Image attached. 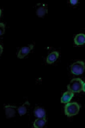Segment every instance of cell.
<instances>
[{
  "mask_svg": "<svg viewBox=\"0 0 85 128\" xmlns=\"http://www.w3.org/2000/svg\"><path fill=\"white\" fill-rule=\"evenodd\" d=\"M84 83L83 80L80 78H74L67 85V90L74 93H79L83 91Z\"/></svg>",
  "mask_w": 85,
  "mask_h": 128,
  "instance_id": "6da1fadb",
  "label": "cell"
},
{
  "mask_svg": "<svg viewBox=\"0 0 85 128\" xmlns=\"http://www.w3.org/2000/svg\"><path fill=\"white\" fill-rule=\"evenodd\" d=\"M80 109V105L77 102H68L65 106V114L68 117H72L77 115Z\"/></svg>",
  "mask_w": 85,
  "mask_h": 128,
  "instance_id": "7a4b0ae2",
  "label": "cell"
},
{
  "mask_svg": "<svg viewBox=\"0 0 85 128\" xmlns=\"http://www.w3.org/2000/svg\"><path fill=\"white\" fill-rule=\"evenodd\" d=\"M85 69V62L83 61H77L74 62L71 67V72L76 75L83 74Z\"/></svg>",
  "mask_w": 85,
  "mask_h": 128,
  "instance_id": "3957f363",
  "label": "cell"
},
{
  "mask_svg": "<svg viewBox=\"0 0 85 128\" xmlns=\"http://www.w3.org/2000/svg\"><path fill=\"white\" fill-rule=\"evenodd\" d=\"M34 45L33 44H29L27 46H23L19 50L17 54V58L20 59L24 58L30 53L33 49Z\"/></svg>",
  "mask_w": 85,
  "mask_h": 128,
  "instance_id": "277c9868",
  "label": "cell"
},
{
  "mask_svg": "<svg viewBox=\"0 0 85 128\" xmlns=\"http://www.w3.org/2000/svg\"><path fill=\"white\" fill-rule=\"evenodd\" d=\"M5 112V115L7 118H11L14 117L15 116L16 110L18 108L14 105H5L4 107Z\"/></svg>",
  "mask_w": 85,
  "mask_h": 128,
  "instance_id": "5b68a950",
  "label": "cell"
},
{
  "mask_svg": "<svg viewBox=\"0 0 85 128\" xmlns=\"http://www.w3.org/2000/svg\"><path fill=\"white\" fill-rule=\"evenodd\" d=\"M47 13L48 8L46 4L41 3L38 4V8L36 9V14L39 18H43Z\"/></svg>",
  "mask_w": 85,
  "mask_h": 128,
  "instance_id": "8992f818",
  "label": "cell"
},
{
  "mask_svg": "<svg viewBox=\"0 0 85 128\" xmlns=\"http://www.w3.org/2000/svg\"><path fill=\"white\" fill-rule=\"evenodd\" d=\"M74 93L70 91H67V92L63 93L61 98V102L62 104H66L70 102L72 100V98L74 97Z\"/></svg>",
  "mask_w": 85,
  "mask_h": 128,
  "instance_id": "52a82bcc",
  "label": "cell"
},
{
  "mask_svg": "<svg viewBox=\"0 0 85 128\" xmlns=\"http://www.w3.org/2000/svg\"><path fill=\"white\" fill-rule=\"evenodd\" d=\"M59 56V52L57 51L52 52L47 56L46 58V62L48 64H51L56 61Z\"/></svg>",
  "mask_w": 85,
  "mask_h": 128,
  "instance_id": "ba28073f",
  "label": "cell"
},
{
  "mask_svg": "<svg viewBox=\"0 0 85 128\" xmlns=\"http://www.w3.org/2000/svg\"><path fill=\"white\" fill-rule=\"evenodd\" d=\"M74 44L77 46L83 45L85 44V34H80L75 36L74 39Z\"/></svg>",
  "mask_w": 85,
  "mask_h": 128,
  "instance_id": "9c48e42d",
  "label": "cell"
},
{
  "mask_svg": "<svg viewBox=\"0 0 85 128\" xmlns=\"http://www.w3.org/2000/svg\"><path fill=\"white\" fill-rule=\"evenodd\" d=\"M30 105V102L28 101H26L21 106L19 107L17 109L18 114L20 116H22L23 115H25L26 113H27V111L28 110V108L29 107Z\"/></svg>",
  "mask_w": 85,
  "mask_h": 128,
  "instance_id": "30bf717a",
  "label": "cell"
},
{
  "mask_svg": "<svg viewBox=\"0 0 85 128\" xmlns=\"http://www.w3.org/2000/svg\"><path fill=\"white\" fill-rule=\"evenodd\" d=\"M34 115L37 118H46V112L43 108L37 107L36 108L34 112Z\"/></svg>",
  "mask_w": 85,
  "mask_h": 128,
  "instance_id": "8fae6325",
  "label": "cell"
},
{
  "mask_svg": "<svg viewBox=\"0 0 85 128\" xmlns=\"http://www.w3.org/2000/svg\"><path fill=\"white\" fill-rule=\"evenodd\" d=\"M46 118H37L33 123V126L35 128H43L46 124Z\"/></svg>",
  "mask_w": 85,
  "mask_h": 128,
  "instance_id": "7c38bea8",
  "label": "cell"
},
{
  "mask_svg": "<svg viewBox=\"0 0 85 128\" xmlns=\"http://www.w3.org/2000/svg\"><path fill=\"white\" fill-rule=\"evenodd\" d=\"M5 25L3 22L0 23V35L2 36L5 33Z\"/></svg>",
  "mask_w": 85,
  "mask_h": 128,
  "instance_id": "4fadbf2b",
  "label": "cell"
},
{
  "mask_svg": "<svg viewBox=\"0 0 85 128\" xmlns=\"http://www.w3.org/2000/svg\"><path fill=\"white\" fill-rule=\"evenodd\" d=\"M79 1L77 0H70V2L72 5H76L78 3Z\"/></svg>",
  "mask_w": 85,
  "mask_h": 128,
  "instance_id": "5bb4252c",
  "label": "cell"
},
{
  "mask_svg": "<svg viewBox=\"0 0 85 128\" xmlns=\"http://www.w3.org/2000/svg\"><path fill=\"white\" fill-rule=\"evenodd\" d=\"M0 55L2 54V53L3 51V48L2 46L1 45H0Z\"/></svg>",
  "mask_w": 85,
  "mask_h": 128,
  "instance_id": "9a60e30c",
  "label": "cell"
},
{
  "mask_svg": "<svg viewBox=\"0 0 85 128\" xmlns=\"http://www.w3.org/2000/svg\"><path fill=\"white\" fill-rule=\"evenodd\" d=\"M83 91L85 92V82L84 83L83 86Z\"/></svg>",
  "mask_w": 85,
  "mask_h": 128,
  "instance_id": "2e32d148",
  "label": "cell"
}]
</instances>
